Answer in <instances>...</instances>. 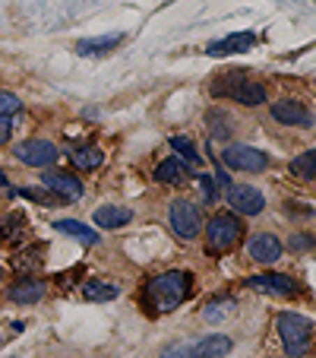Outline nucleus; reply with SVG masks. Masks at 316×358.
<instances>
[{
  "instance_id": "1",
  "label": "nucleus",
  "mask_w": 316,
  "mask_h": 358,
  "mask_svg": "<svg viewBox=\"0 0 316 358\" xmlns=\"http://www.w3.org/2000/svg\"><path fill=\"white\" fill-rule=\"evenodd\" d=\"M190 295H193V276L183 270H168L146 282V289H142V304L149 308V314H171L174 308H181Z\"/></svg>"
},
{
  "instance_id": "2",
  "label": "nucleus",
  "mask_w": 316,
  "mask_h": 358,
  "mask_svg": "<svg viewBox=\"0 0 316 358\" xmlns=\"http://www.w3.org/2000/svg\"><path fill=\"white\" fill-rule=\"evenodd\" d=\"M278 336H282L285 343V352H288V358H301L310 352V345H313V324H310L303 314H294V311H285L278 314Z\"/></svg>"
},
{
  "instance_id": "3",
  "label": "nucleus",
  "mask_w": 316,
  "mask_h": 358,
  "mask_svg": "<svg viewBox=\"0 0 316 358\" xmlns=\"http://www.w3.org/2000/svg\"><path fill=\"white\" fill-rule=\"evenodd\" d=\"M234 343H231L225 333H209V336L200 339H183V343H174L165 349V358H225L231 355Z\"/></svg>"
},
{
  "instance_id": "4",
  "label": "nucleus",
  "mask_w": 316,
  "mask_h": 358,
  "mask_svg": "<svg viewBox=\"0 0 316 358\" xmlns=\"http://www.w3.org/2000/svg\"><path fill=\"white\" fill-rule=\"evenodd\" d=\"M212 92L218 99H234L237 105H247V108H256V105H266V86L253 80H243L241 73H225L218 76V83H212Z\"/></svg>"
},
{
  "instance_id": "5",
  "label": "nucleus",
  "mask_w": 316,
  "mask_h": 358,
  "mask_svg": "<svg viewBox=\"0 0 316 358\" xmlns=\"http://www.w3.org/2000/svg\"><path fill=\"white\" fill-rule=\"evenodd\" d=\"M243 235V225L234 213H222V216H212V222L206 225V248L209 254H225L231 250Z\"/></svg>"
},
{
  "instance_id": "6",
  "label": "nucleus",
  "mask_w": 316,
  "mask_h": 358,
  "mask_svg": "<svg viewBox=\"0 0 316 358\" xmlns=\"http://www.w3.org/2000/svg\"><path fill=\"white\" fill-rule=\"evenodd\" d=\"M13 156L29 169H51L61 159V149L51 140H22L13 146Z\"/></svg>"
},
{
  "instance_id": "7",
  "label": "nucleus",
  "mask_w": 316,
  "mask_h": 358,
  "mask_svg": "<svg viewBox=\"0 0 316 358\" xmlns=\"http://www.w3.org/2000/svg\"><path fill=\"white\" fill-rule=\"evenodd\" d=\"M171 229L177 231V238L193 241L202 231V213L193 200H174L171 203Z\"/></svg>"
},
{
  "instance_id": "8",
  "label": "nucleus",
  "mask_w": 316,
  "mask_h": 358,
  "mask_svg": "<svg viewBox=\"0 0 316 358\" xmlns=\"http://www.w3.org/2000/svg\"><path fill=\"white\" fill-rule=\"evenodd\" d=\"M222 165H228V169H234V171H250V175H256V171L269 169V156L253 146L234 143V146H228L222 152Z\"/></svg>"
},
{
  "instance_id": "9",
  "label": "nucleus",
  "mask_w": 316,
  "mask_h": 358,
  "mask_svg": "<svg viewBox=\"0 0 316 358\" xmlns=\"http://www.w3.org/2000/svg\"><path fill=\"white\" fill-rule=\"evenodd\" d=\"M247 289L253 292H266V295H278V298H291L301 295V282H294L291 276H282V273H262V276H250Z\"/></svg>"
},
{
  "instance_id": "10",
  "label": "nucleus",
  "mask_w": 316,
  "mask_h": 358,
  "mask_svg": "<svg viewBox=\"0 0 316 358\" xmlns=\"http://www.w3.org/2000/svg\"><path fill=\"white\" fill-rule=\"evenodd\" d=\"M228 206L241 216H259L262 206H266V196L259 194L250 184H231L228 187Z\"/></svg>"
},
{
  "instance_id": "11",
  "label": "nucleus",
  "mask_w": 316,
  "mask_h": 358,
  "mask_svg": "<svg viewBox=\"0 0 316 358\" xmlns=\"http://www.w3.org/2000/svg\"><path fill=\"white\" fill-rule=\"evenodd\" d=\"M41 184H45L51 194L57 196V200H80L82 196V181L76 175H70V171H45V178H41Z\"/></svg>"
},
{
  "instance_id": "12",
  "label": "nucleus",
  "mask_w": 316,
  "mask_h": 358,
  "mask_svg": "<svg viewBox=\"0 0 316 358\" xmlns=\"http://www.w3.org/2000/svg\"><path fill=\"white\" fill-rule=\"evenodd\" d=\"M272 117H276L278 124H288V127H310V124H313L310 111L303 108L301 101H294V99L276 101V105H272Z\"/></svg>"
},
{
  "instance_id": "13",
  "label": "nucleus",
  "mask_w": 316,
  "mask_h": 358,
  "mask_svg": "<svg viewBox=\"0 0 316 358\" xmlns=\"http://www.w3.org/2000/svg\"><path fill=\"white\" fill-rule=\"evenodd\" d=\"M256 45V35L253 32H234V35H225L222 41H212L206 48V55L212 57H228V55H243L250 48Z\"/></svg>"
},
{
  "instance_id": "14",
  "label": "nucleus",
  "mask_w": 316,
  "mask_h": 358,
  "mask_svg": "<svg viewBox=\"0 0 316 358\" xmlns=\"http://www.w3.org/2000/svg\"><path fill=\"white\" fill-rule=\"evenodd\" d=\"M250 257L256 260V264H276L278 257H282V241H278L276 235H256L253 241H250Z\"/></svg>"
},
{
  "instance_id": "15",
  "label": "nucleus",
  "mask_w": 316,
  "mask_h": 358,
  "mask_svg": "<svg viewBox=\"0 0 316 358\" xmlns=\"http://www.w3.org/2000/svg\"><path fill=\"white\" fill-rule=\"evenodd\" d=\"M190 169H193V165H187L183 159H165V162L155 169V181L171 184V187H183V184L190 181Z\"/></svg>"
},
{
  "instance_id": "16",
  "label": "nucleus",
  "mask_w": 316,
  "mask_h": 358,
  "mask_svg": "<svg viewBox=\"0 0 316 358\" xmlns=\"http://www.w3.org/2000/svg\"><path fill=\"white\" fill-rule=\"evenodd\" d=\"M117 45H121V35H95V38L76 41V55H82V57H101V55H111Z\"/></svg>"
},
{
  "instance_id": "17",
  "label": "nucleus",
  "mask_w": 316,
  "mask_h": 358,
  "mask_svg": "<svg viewBox=\"0 0 316 358\" xmlns=\"http://www.w3.org/2000/svg\"><path fill=\"white\" fill-rule=\"evenodd\" d=\"M45 292H47V285L41 279H22V282L10 285V298L16 304H38L45 298Z\"/></svg>"
},
{
  "instance_id": "18",
  "label": "nucleus",
  "mask_w": 316,
  "mask_h": 358,
  "mask_svg": "<svg viewBox=\"0 0 316 358\" xmlns=\"http://www.w3.org/2000/svg\"><path fill=\"white\" fill-rule=\"evenodd\" d=\"M130 219H133V213H130L127 206H98V210H95V225H98V229H121Z\"/></svg>"
},
{
  "instance_id": "19",
  "label": "nucleus",
  "mask_w": 316,
  "mask_h": 358,
  "mask_svg": "<svg viewBox=\"0 0 316 358\" xmlns=\"http://www.w3.org/2000/svg\"><path fill=\"white\" fill-rule=\"evenodd\" d=\"M54 229H57V231H63V235H70V238H76V241L89 244V248H95V244L101 241V238H98V231H92V229H89V225L76 222V219H57V222H54Z\"/></svg>"
},
{
  "instance_id": "20",
  "label": "nucleus",
  "mask_w": 316,
  "mask_h": 358,
  "mask_svg": "<svg viewBox=\"0 0 316 358\" xmlns=\"http://www.w3.org/2000/svg\"><path fill=\"white\" fill-rule=\"evenodd\" d=\"M70 162H73V169H80V171H95L101 162H105V152H101L98 146H80L70 152Z\"/></svg>"
},
{
  "instance_id": "21",
  "label": "nucleus",
  "mask_w": 316,
  "mask_h": 358,
  "mask_svg": "<svg viewBox=\"0 0 316 358\" xmlns=\"http://www.w3.org/2000/svg\"><path fill=\"white\" fill-rule=\"evenodd\" d=\"M82 295L89 298V301L101 304V301H114L117 295H121V285L114 282H101V279H92V282L82 285Z\"/></svg>"
},
{
  "instance_id": "22",
  "label": "nucleus",
  "mask_w": 316,
  "mask_h": 358,
  "mask_svg": "<svg viewBox=\"0 0 316 358\" xmlns=\"http://www.w3.org/2000/svg\"><path fill=\"white\" fill-rule=\"evenodd\" d=\"M291 178H297V181L316 178V149H307V152H301V156L291 162Z\"/></svg>"
},
{
  "instance_id": "23",
  "label": "nucleus",
  "mask_w": 316,
  "mask_h": 358,
  "mask_svg": "<svg viewBox=\"0 0 316 358\" xmlns=\"http://www.w3.org/2000/svg\"><path fill=\"white\" fill-rule=\"evenodd\" d=\"M206 121H209V127H212V136H216V140H228V136L234 134V121H231L225 111H209Z\"/></svg>"
},
{
  "instance_id": "24",
  "label": "nucleus",
  "mask_w": 316,
  "mask_h": 358,
  "mask_svg": "<svg viewBox=\"0 0 316 358\" xmlns=\"http://www.w3.org/2000/svg\"><path fill=\"white\" fill-rule=\"evenodd\" d=\"M171 149H174L183 162L200 165V156H196V146H193V140H190V136H171Z\"/></svg>"
},
{
  "instance_id": "25",
  "label": "nucleus",
  "mask_w": 316,
  "mask_h": 358,
  "mask_svg": "<svg viewBox=\"0 0 316 358\" xmlns=\"http://www.w3.org/2000/svg\"><path fill=\"white\" fill-rule=\"evenodd\" d=\"M196 181H200V187H202V200H206V203H212V206H216V203H218V196H222V184H218L212 175H200V178H196Z\"/></svg>"
},
{
  "instance_id": "26",
  "label": "nucleus",
  "mask_w": 316,
  "mask_h": 358,
  "mask_svg": "<svg viewBox=\"0 0 316 358\" xmlns=\"http://www.w3.org/2000/svg\"><path fill=\"white\" fill-rule=\"evenodd\" d=\"M0 229H3V231H0V235L7 238V241H13V238H20V235H22V229H26V222H22V216H20V213H16V216H13V213H10V216H3V219H0Z\"/></svg>"
},
{
  "instance_id": "27",
  "label": "nucleus",
  "mask_w": 316,
  "mask_h": 358,
  "mask_svg": "<svg viewBox=\"0 0 316 358\" xmlns=\"http://www.w3.org/2000/svg\"><path fill=\"white\" fill-rule=\"evenodd\" d=\"M20 111H22V101L13 92H0V117L3 121H13Z\"/></svg>"
},
{
  "instance_id": "28",
  "label": "nucleus",
  "mask_w": 316,
  "mask_h": 358,
  "mask_svg": "<svg viewBox=\"0 0 316 358\" xmlns=\"http://www.w3.org/2000/svg\"><path fill=\"white\" fill-rule=\"evenodd\" d=\"M35 254H41L38 248H32V250H26V254H20L22 260H16V266H20V270H29V266H38L41 264V257H35Z\"/></svg>"
},
{
  "instance_id": "29",
  "label": "nucleus",
  "mask_w": 316,
  "mask_h": 358,
  "mask_svg": "<svg viewBox=\"0 0 316 358\" xmlns=\"http://www.w3.org/2000/svg\"><path fill=\"white\" fill-rule=\"evenodd\" d=\"M22 196H29V200H38V203H57V196H47L41 194V190H20Z\"/></svg>"
},
{
  "instance_id": "30",
  "label": "nucleus",
  "mask_w": 316,
  "mask_h": 358,
  "mask_svg": "<svg viewBox=\"0 0 316 358\" xmlns=\"http://www.w3.org/2000/svg\"><path fill=\"white\" fill-rule=\"evenodd\" d=\"M291 248H316V241L313 238H307V235H297L294 241H291Z\"/></svg>"
},
{
  "instance_id": "31",
  "label": "nucleus",
  "mask_w": 316,
  "mask_h": 358,
  "mask_svg": "<svg viewBox=\"0 0 316 358\" xmlns=\"http://www.w3.org/2000/svg\"><path fill=\"white\" fill-rule=\"evenodd\" d=\"M7 140H10V121H3V117H0V146H3Z\"/></svg>"
},
{
  "instance_id": "32",
  "label": "nucleus",
  "mask_w": 316,
  "mask_h": 358,
  "mask_svg": "<svg viewBox=\"0 0 316 358\" xmlns=\"http://www.w3.org/2000/svg\"><path fill=\"white\" fill-rule=\"evenodd\" d=\"M0 190H10V184H7V175H0Z\"/></svg>"
}]
</instances>
